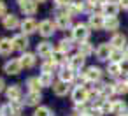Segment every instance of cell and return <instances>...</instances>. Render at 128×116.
<instances>
[{
  "instance_id": "11",
  "label": "cell",
  "mask_w": 128,
  "mask_h": 116,
  "mask_svg": "<svg viewBox=\"0 0 128 116\" xmlns=\"http://www.w3.org/2000/svg\"><path fill=\"white\" fill-rule=\"evenodd\" d=\"M21 30H23V35H30V34H34V32L39 30V25H37V21L34 18H26L21 23Z\"/></svg>"
},
{
  "instance_id": "1",
  "label": "cell",
  "mask_w": 128,
  "mask_h": 116,
  "mask_svg": "<svg viewBox=\"0 0 128 116\" xmlns=\"http://www.w3.org/2000/svg\"><path fill=\"white\" fill-rule=\"evenodd\" d=\"M72 39L76 41V42H86L88 39H90V27L88 25H84V23H79V25H76L74 28H72Z\"/></svg>"
},
{
  "instance_id": "50",
  "label": "cell",
  "mask_w": 128,
  "mask_h": 116,
  "mask_svg": "<svg viewBox=\"0 0 128 116\" xmlns=\"http://www.w3.org/2000/svg\"><path fill=\"white\" fill-rule=\"evenodd\" d=\"M123 116H126V114H123Z\"/></svg>"
},
{
  "instance_id": "18",
  "label": "cell",
  "mask_w": 128,
  "mask_h": 116,
  "mask_svg": "<svg viewBox=\"0 0 128 116\" xmlns=\"http://www.w3.org/2000/svg\"><path fill=\"white\" fill-rule=\"evenodd\" d=\"M84 56H81L79 53L77 55H74V56H70V60H68V67L76 72V70H81L82 67H84Z\"/></svg>"
},
{
  "instance_id": "4",
  "label": "cell",
  "mask_w": 128,
  "mask_h": 116,
  "mask_svg": "<svg viewBox=\"0 0 128 116\" xmlns=\"http://www.w3.org/2000/svg\"><path fill=\"white\" fill-rule=\"evenodd\" d=\"M56 32V25L51 21V20H42L40 23H39V34L42 35V37H51L53 34Z\"/></svg>"
},
{
  "instance_id": "25",
  "label": "cell",
  "mask_w": 128,
  "mask_h": 116,
  "mask_svg": "<svg viewBox=\"0 0 128 116\" xmlns=\"http://www.w3.org/2000/svg\"><path fill=\"white\" fill-rule=\"evenodd\" d=\"M119 28V20L118 18H105L104 21V30L107 32H116Z\"/></svg>"
},
{
  "instance_id": "20",
  "label": "cell",
  "mask_w": 128,
  "mask_h": 116,
  "mask_svg": "<svg viewBox=\"0 0 128 116\" xmlns=\"http://www.w3.org/2000/svg\"><path fill=\"white\" fill-rule=\"evenodd\" d=\"M14 51V46H12V41L11 39H0V55L2 56H7Z\"/></svg>"
},
{
  "instance_id": "30",
  "label": "cell",
  "mask_w": 128,
  "mask_h": 116,
  "mask_svg": "<svg viewBox=\"0 0 128 116\" xmlns=\"http://www.w3.org/2000/svg\"><path fill=\"white\" fill-rule=\"evenodd\" d=\"M72 46H74V44H72V39H62V41L58 42V48H56V49L67 55V53L72 49Z\"/></svg>"
},
{
  "instance_id": "52",
  "label": "cell",
  "mask_w": 128,
  "mask_h": 116,
  "mask_svg": "<svg viewBox=\"0 0 128 116\" xmlns=\"http://www.w3.org/2000/svg\"><path fill=\"white\" fill-rule=\"evenodd\" d=\"M0 116H2V114H0Z\"/></svg>"
},
{
  "instance_id": "34",
  "label": "cell",
  "mask_w": 128,
  "mask_h": 116,
  "mask_svg": "<svg viewBox=\"0 0 128 116\" xmlns=\"http://www.w3.org/2000/svg\"><path fill=\"white\" fill-rule=\"evenodd\" d=\"M107 74H109L110 77H118V76L121 74L119 63H110V62H109V65H107Z\"/></svg>"
},
{
  "instance_id": "2",
  "label": "cell",
  "mask_w": 128,
  "mask_h": 116,
  "mask_svg": "<svg viewBox=\"0 0 128 116\" xmlns=\"http://www.w3.org/2000/svg\"><path fill=\"white\" fill-rule=\"evenodd\" d=\"M72 100L76 104H86L90 100V90L84 86H76L72 90Z\"/></svg>"
},
{
  "instance_id": "40",
  "label": "cell",
  "mask_w": 128,
  "mask_h": 116,
  "mask_svg": "<svg viewBox=\"0 0 128 116\" xmlns=\"http://www.w3.org/2000/svg\"><path fill=\"white\" fill-rule=\"evenodd\" d=\"M76 81H77V86H84V84L88 83V79L84 77V74H81V76H76Z\"/></svg>"
},
{
  "instance_id": "10",
  "label": "cell",
  "mask_w": 128,
  "mask_h": 116,
  "mask_svg": "<svg viewBox=\"0 0 128 116\" xmlns=\"http://www.w3.org/2000/svg\"><path fill=\"white\" fill-rule=\"evenodd\" d=\"M110 51H112V46H110L109 42H102V44H98V48L95 49V53H96V58H98V60H102V62L109 60V55H110Z\"/></svg>"
},
{
  "instance_id": "53",
  "label": "cell",
  "mask_w": 128,
  "mask_h": 116,
  "mask_svg": "<svg viewBox=\"0 0 128 116\" xmlns=\"http://www.w3.org/2000/svg\"><path fill=\"white\" fill-rule=\"evenodd\" d=\"M126 116H128V114H126Z\"/></svg>"
},
{
  "instance_id": "26",
  "label": "cell",
  "mask_w": 128,
  "mask_h": 116,
  "mask_svg": "<svg viewBox=\"0 0 128 116\" xmlns=\"http://www.w3.org/2000/svg\"><path fill=\"white\" fill-rule=\"evenodd\" d=\"M9 107H11V114L12 116H20L23 112L25 104H23V100H11L9 102Z\"/></svg>"
},
{
  "instance_id": "13",
  "label": "cell",
  "mask_w": 128,
  "mask_h": 116,
  "mask_svg": "<svg viewBox=\"0 0 128 116\" xmlns=\"http://www.w3.org/2000/svg\"><path fill=\"white\" fill-rule=\"evenodd\" d=\"M54 25H56L58 30H67V28H70V25H72V18H70L68 14H58L56 20H54Z\"/></svg>"
},
{
  "instance_id": "28",
  "label": "cell",
  "mask_w": 128,
  "mask_h": 116,
  "mask_svg": "<svg viewBox=\"0 0 128 116\" xmlns=\"http://www.w3.org/2000/svg\"><path fill=\"white\" fill-rule=\"evenodd\" d=\"M124 60V51L123 49H112L109 55V62L110 63H121Z\"/></svg>"
},
{
  "instance_id": "17",
  "label": "cell",
  "mask_w": 128,
  "mask_h": 116,
  "mask_svg": "<svg viewBox=\"0 0 128 116\" xmlns=\"http://www.w3.org/2000/svg\"><path fill=\"white\" fill-rule=\"evenodd\" d=\"M40 100H42V95H40L39 91H28V93L25 95L23 104H25V105H39Z\"/></svg>"
},
{
  "instance_id": "27",
  "label": "cell",
  "mask_w": 128,
  "mask_h": 116,
  "mask_svg": "<svg viewBox=\"0 0 128 116\" xmlns=\"http://www.w3.org/2000/svg\"><path fill=\"white\" fill-rule=\"evenodd\" d=\"M93 51H95V49H93V44H91L90 41H86V42H81V44H79V55H81V56H84V58H86V56L93 55Z\"/></svg>"
},
{
  "instance_id": "7",
  "label": "cell",
  "mask_w": 128,
  "mask_h": 116,
  "mask_svg": "<svg viewBox=\"0 0 128 116\" xmlns=\"http://www.w3.org/2000/svg\"><path fill=\"white\" fill-rule=\"evenodd\" d=\"M82 74L88 79V83H100V79H102V70H100V67H95V65L88 67L86 72H82Z\"/></svg>"
},
{
  "instance_id": "42",
  "label": "cell",
  "mask_w": 128,
  "mask_h": 116,
  "mask_svg": "<svg viewBox=\"0 0 128 116\" xmlns=\"http://www.w3.org/2000/svg\"><path fill=\"white\" fill-rule=\"evenodd\" d=\"M88 112H90L91 116H104V112H102L98 107H91V109H88Z\"/></svg>"
},
{
  "instance_id": "35",
  "label": "cell",
  "mask_w": 128,
  "mask_h": 116,
  "mask_svg": "<svg viewBox=\"0 0 128 116\" xmlns=\"http://www.w3.org/2000/svg\"><path fill=\"white\" fill-rule=\"evenodd\" d=\"M26 86L30 88V91H39V88H40L39 77H28L26 79Z\"/></svg>"
},
{
  "instance_id": "15",
  "label": "cell",
  "mask_w": 128,
  "mask_h": 116,
  "mask_svg": "<svg viewBox=\"0 0 128 116\" xmlns=\"http://www.w3.org/2000/svg\"><path fill=\"white\" fill-rule=\"evenodd\" d=\"M6 95H7L9 102H11V100H21V97H23L21 86H20V84H11V86L6 90Z\"/></svg>"
},
{
  "instance_id": "48",
  "label": "cell",
  "mask_w": 128,
  "mask_h": 116,
  "mask_svg": "<svg viewBox=\"0 0 128 116\" xmlns=\"http://www.w3.org/2000/svg\"><path fill=\"white\" fill-rule=\"evenodd\" d=\"M81 116H91V114H90V112H84V114H81Z\"/></svg>"
},
{
  "instance_id": "22",
  "label": "cell",
  "mask_w": 128,
  "mask_h": 116,
  "mask_svg": "<svg viewBox=\"0 0 128 116\" xmlns=\"http://www.w3.org/2000/svg\"><path fill=\"white\" fill-rule=\"evenodd\" d=\"M76 79V72L70 69V67H63L62 70H60V81H63V83H72Z\"/></svg>"
},
{
  "instance_id": "36",
  "label": "cell",
  "mask_w": 128,
  "mask_h": 116,
  "mask_svg": "<svg viewBox=\"0 0 128 116\" xmlns=\"http://www.w3.org/2000/svg\"><path fill=\"white\" fill-rule=\"evenodd\" d=\"M34 116H53V111L48 105H39L34 112Z\"/></svg>"
},
{
  "instance_id": "49",
  "label": "cell",
  "mask_w": 128,
  "mask_h": 116,
  "mask_svg": "<svg viewBox=\"0 0 128 116\" xmlns=\"http://www.w3.org/2000/svg\"><path fill=\"white\" fill-rule=\"evenodd\" d=\"M37 2H46V0H37Z\"/></svg>"
},
{
  "instance_id": "23",
  "label": "cell",
  "mask_w": 128,
  "mask_h": 116,
  "mask_svg": "<svg viewBox=\"0 0 128 116\" xmlns=\"http://www.w3.org/2000/svg\"><path fill=\"white\" fill-rule=\"evenodd\" d=\"M81 13H84L82 11V2H68V6H67V14L72 18V16H77V14H81Z\"/></svg>"
},
{
  "instance_id": "3",
  "label": "cell",
  "mask_w": 128,
  "mask_h": 116,
  "mask_svg": "<svg viewBox=\"0 0 128 116\" xmlns=\"http://www.w3.org/2000/svg\"><path fill=\"white\" fill-rule=\"evenodd\" d=\"M18 4H20L21 13H25L26 16H34L37 13V9H39L37 0H18Z\"/></svg>"
},
{
  "instance_id": "32",
  "label": "cell",
  "mask_w": 128,
  "mask_h": 116,
  "mask_svg": "<svg viewBox=\"0 0 128 116\" xmlns=\"http://www.w3.org/2000/svg\"><path fill=\"white\" fill-rule=\"evenodd\" d=\"M114 93H118V95L128 93V83H126V81H118V83L114 84Z\"/></svg>"
},
{
  "instance_id": "45",
  "label": "cell",
  "mask_w": 128,
  "mask_h": 116,
  "mask_svg": "<svg viewBox=\"0 0 128 116\" xmlns=\"http://www.w3.org/2000/svg\"><path fill=\"white\" fill-rule=\"evenodd\" d=\"M93 2H95V6H100V7H102V6H105V4L109 2V0H93Z\"/></svg>"
},
{
  "instance_id": "43",
  "label": "cell",
  "mask_w": 128,
  "mask_h": 116,
  "mask_svg": "<svg viewBox=\"0 0 128 116\" xmlns=\"http://www.w3.org/2000/svg\"><path fill=\"white\" fill-rule=\"evenodd\" d=\"M6 14H7V6L4 2H0V18H4Z\"/></svg>"
},
{
  "instance_id": "16",
  "label": "cell",
  "mask_w": 128,
  "mask_h": 116,
  "mask_svg": "<svg viewBox=\"0 0 128 116\" xmlns=\"http://www.w3.org/2000/svg\"><path fill=\"white\" fill-rule=\"evenodd\" d=\"M20 62H21V67H25V69H32V67H35L37 58H35L34 53H23V55L20 56Z\"/></svg>"
},
{
  "instance_id": "44",
  "label": "cell",
  "mask_w": 128,
  "mask_h": 116,
  "mask_svg": "<svg viewBox=\"0 0 128 116\" xmlns=\"http://www.w3.org/2000/svg\"><path fill=\"white\" fill-rule=\"evenodd\" d=\"M118 2H119V9L128 11V0H118Z\"/></svg>"
},
{
  "instance_id": "9",
  "label": "cell",
  "mask_w": 128,
  "mask_h": 116,
  "mask_svg": "<svg viewBox=\"0 0 128 116\" xmlns=\"http://www.w3.org/2000/svg\"><path fill=\"white\" fill-rule=\"evenodd\" d=\"M119 13V4L116 2H107L105 6H102V16L104 18H116Z\"/></svg>"
},
{
  "instance_id": "38",
  "label": "cell",
  "mask_w": 128,
  "mask_h": 116,
  "mask_svg": "<svg viewBox=\"0 0 128 116\" xmlns=\"http://www.w3.org/2000/svg\"><path fill=\"white\" fill-rule=\"evenodd\" d=\"M68 0H54V7L56 9H67Z\"/></svg>"
},
{
  "instance_id": "41",
  "label": "cell",
  "mask_w": 128,
  "mask_h": 116,
  "mask_svg": "<svg viewBox=\"0 0 128 116\" xmlns=\"http://www.w3.org/2000/svg\"><path fill=\"white\" fill-rule=\"evenodd\" d=\"M119 69H121L123 74H128V58H124V60L119 63Z\"/></svg>"
},
{
  "instance_id": "29",
  "label": "cell",
  "mask_w": 128,
  "mask_h": 116,
  "mask_svg": "<svg viewBox=\"0 0 128 116\" xmlns=\"http://www.w3.org/2000/svg\"><path fill=\"white\" fill-rule=\"evenodd\" d=\"M110 95H114V84L102 83V88H100V97H104V98H107V100H109V97H110Z\"/></svg>"
},
{
  "instance_id": "47",
  "label": "cell",
  "mask_w": 128,
  "mask_h": 116,
  "mask_svg": "<svg viewBox=\"0 0 128 116\" xmlns=\"http://www.w3.org/2000/svg\"><path fill=\"white\" fill-rule=\"evenodd\" d=\"M124 58H128V46H126V49H124Z\"/></svg>"
},
{
  "instance_id": "21",
  "label": "cell",
  "mask_w": 128,
  "mask_h": 116,
  "mask_svg": "<svg viewBox=\"0 0 128 116\" xmlns=\"http://www.w3.org/2000/svg\"><path fill=\"white\" fill-rule=\"evenodd\" d=\"M109 44L112 46V49H123L124 44H126V37H124L123 34H114Z\"/></svg>"
},
{
  "instance_id": "39",
  "label": "cell",
  "mask_w": 128,
  "mask_h": 116,
  "mask_svg": "<svg viewBox=\"0 0 128 116\" xmlns=\"http://www.w3.org/2000/svg\"><path fill=\"white\" fill-rule=\"evenodd\" d=\"M0 114H2V116H12V114H11V107H9V104H6V105L0 107Z\"/></svg>"
},
{
  "instance_id": "8",
  "label": "cell",
  "mask_w": 128,
  "mask_h": 116,
  "mask_svg": "<svg viewBox=\"0 0 128 116\" xmlns=\"http://www.w3.org/2000/svg\"><path fill=\"white\" fill-rule=\"evenodd\" d=\"M11 41H12V46H14V49L26 53V48H28V44H30L26 35H23V34H18V35H14Z\"/></svg>"
},
{
  "instance_id": "19",
  "label": "cell",
  "mask_w": 128,
  "mask_h": 116,
  "mask_svg": "<svg viewBox=\"0 0 128 116\" xmlns=\"http://www.w3.org/2000/svg\"><path fill=\"white\" fill-rule=\"evenodd\" d=\"M53 91H54V95H58V97H65V95L70 91V84H68V83H63V81H56V83L53 84Z\"/></svg>"
},
{
  "instance_id": "31",
  "label": "cell",
  "mask_w": 128,
  "mask_h": 116,
  "mask_svg": "<svg viewBox=\"0 0 128 116\" xmlns=\"http://www.w3.org/2000/svg\"><path fill=\"white\" fill-rule=\"evenodd\" d=\"M39 83H40V88H49L53 86V74H40L39 76Z\"/></svg>"
},
{
  "instance_id": "5",
  "label": "cell",
  "mask_w": 128,
  "mask_h": 116,
  "mask_svg": "<svg viewBox=\"0 0 128 116\" xmlns=\"http://www.w3.org/2000/svg\"><path fill=\"white\" fill-rule=\"evenodd\" d=\"M21 69H23V67H21L20 58H12V60L6 62V65H4V72L9 74V76H16V74H20Z\"/></svg>"
},
{
  "instance_id": "14",
  "label": "cell",
  "mask_w": 128,
  "mask_h": 116,
  "mask_svg": "<svg viewBox=\"0 0 128 116\" xmlns=\"http://www.w3.org/2000/svg\"><path fill=\"white\" fill-rule=\"evenodd\" d=\"M104 21H105V18L102 14H91L88 20V27L93 30H104Z\"/></svg>"
},
{
  "instance_id": "12",
  "label": "cell",
  "mask_w": 128,
  "mask_h": 116,
  "mask_svg": "<svg viewBox=\"0 0 128 116\" xmlns=\"http://www.w3.org/2000/svg\"><path fill=\"white\" fill-rule=\"evenodd\" d=\"M51 53H53V44H51V42L42 41V42L37 44V55H39V56H42V58L48 60V58L51 56Z\"/></svg>"
},
{
  "instance_id": "37",
  "label": "cell",
  "mask_w": 128,
  "mask_h": 116,
  "mask_svg": "<svg viewBox=\"0 0 128 116\" xmlns=\"http://www.w3.org/2000/svg\"><path fill=\"white\" fill-rule=\"evenodd\" d=\"M95 2L93 0H82V11L88 13V14H95Z\"/></svg>"
},
{
  "instance_id": "24",
  "label": "cell",
  "mask_w": 128,
  "mask_h": 116,
  "mask_svg": "<svg viewBox=\"0 0 128 116\" xmlns=\"http://www.w3.org/2000/svg\"><path fill=\"white\" fill-rule=\"evenodd\" d=\"M124 109H126V104H124L123 100H112V102H110V114H119V116H123Z\"/></svg>"
},
{
  "instance_id": "6",
  "label": "cell",
  "mask_w": 128,
  "mask_h": 116,
  "mask_svg": "<svg viewBox=\"0 0 128 116\" xmlns=\"http://www.w3.org/2000/svg\"><path fill=\"white\" fill-rule=\"evenodd\" d=\"M2 25H4V28L6 30H16L18 27H21V23H20V18L16 16V14H6L4 18H2Z\"/></svg>"
},
{
  "instance_id": "33",
  "label": "cell",
  "mask_w": 128,
  "mask_h": 116,
  "mask_svg": "<svg viewBox=\"0 0 128 116\" xmlns=\"http://www.w3.org/2000/svg\"><path fill=\"white\" fill-rule=\"evenodd\" d=\"M54 69H56V65H54L49 58H48V60H44V62H42V65H40V70H42L44 74H53V70H54Z\"/></svg>"
},
{
  "instance_id": "46",
  "label": "cell",
  "mask_w": 128,
  "mask_h": 116,
  "mask_svg": "<svg viewBox=\"0 0 128 116\" xmlns=\"http://www.w3.org/2000/svg\"><path fill=\"white\" fill-rule=\"evenodd\" d=\"M4 88H6V81H4L2 77H0V91H2Z\"/></svg>"
},
{
  "instance_id": "51",
  "label": "cell",
  "mask_w": 128,
  "mask_h": 116,
  "mask_svg": "<svg viewBox=\"0 0 128 116\" xmlns=\"http://www.w3.org/2000/svg\"><path fill=\"white\" fill-rule=\"evenodd\" d=\"M126 83H128V79H126Z\"/></svg>"
}]
</instances>
